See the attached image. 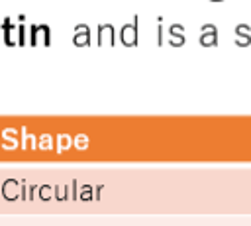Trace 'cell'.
Wrapping results in <instances>:
<instances>
[{
	"label": "cell",
	"mask_w": 251,
	"mask_h": 226,
	"mask_svg": "<svg viewBox=\"0 0 251 226\" xmlns=\"http://www.w3.org/2000/svg\"><path fill=\"white\" fill-rule=\"evenodd\" d=\"M212 2H222V0H212Z\"/></svg>",
	"instance_id": "cell-6"
},
{
	"label": "cell",
	"mask_w": 251,
	"mask_h": 226,
	"mask_svg": "<svg viewBox=\"0 0 251 226\" xmlns=\"http://www.w3.org/2000/svg\"><path fill=\"white\" fill-rule=\"evenodd\" d=\"M75 43L76 45H88V28L78 26V31L75 35Z\"/></svg>",
	"instance_id": "cell-4"
},
{
	"label": "cell",
	"mask_w": 251,
	"mask_h": 226,
	"mask_svg": "<svg viewBox=\"0 0 251 226\" xmlns=\"http://www.w3.org/2000/svg\"><path fill=\"white\" fill-rule=\"evenodd\" d=\"M122 41L126 43V45H135L137 43V33H135V24L131 26V24H127V26H124V29H122Z\"/></svg>",
	"instance_id": "cell-1"
},
{
	"label": "cell",
	"mask_w": 251,
	"mask_h": 226,
	"mask_svg": "<svg viewBox=\"0 0 251 226\" xmlns=\"http://www.w3.org/2000/svg\"><path fill=\"white\" fill-rule=\"evenodd\" d=\"M98 39H100V45H102V43H108V45H112V41H114V29H112V26H110V24H106V26H100V31H98Z\"/></svg>",
	"instance_id": "cell-2"
},
{
	"label": "cell",
	"mask_w": 251,
	"mask_h": 226,
	"mask_svg": "<svg viewBox=\"0 0 251 226\" xmlns=\"http://www.w3.org/2000/svg\"><path fill=\"white\" fill-rule=\"evenodd\" d=\"M43 41V45H47V41H49V29H47V26H33V43H37V41Z\"/></svg>",
	"instance_id": "cell-3"
},
{
	"label": "cell",
	"mask_w": 251,
	"mask_h": 226,
	"mask_svg": "<svg viewBox=\"0 0 251 226\" xmlns=\"http://www.w3.org/2000/svg\"><path fill=\"white\" fill-rule=\"evenodd\" d=\"M202 45H216V28L212 29V33L202 35Z\"/></svg>",
	"instance_id": "cell-5"
}]
</instances>
